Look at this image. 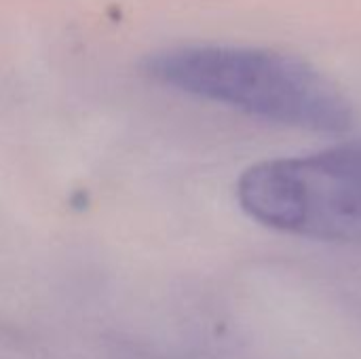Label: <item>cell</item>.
I'll return each mask as SVG.
<instances>
[{"label": "cell", "instance_id": "cell-1", "mask_svg": "<svg viewBox=\"0 0 361 359\" xmlns=\"http://www.w3.org/2000/svg\"><path fill=\"white\" fill-rule=\"evenodd\" d=\"M144 70L180 93L292 129L341 133L353 121L349 99L326 74L271 49L184 44L157 51Z\"/></svg>", "mask_w": 361, "mask_h": 359}, {"label": "cell", "instance_id": "cell-2", "mask_svg": "<svg viewBox=\"0 0 361 359\" xmlns=\"http://www.w3.org/2000/svg\"><path fill=\"white\" fill-rule=\"evenodd\" d=\"M237 199L250 218L273 231L361 243V142L260 161L241 174Z\"/></svg>", "mask_w": 361, "mask_h": 359}]
</instances>
